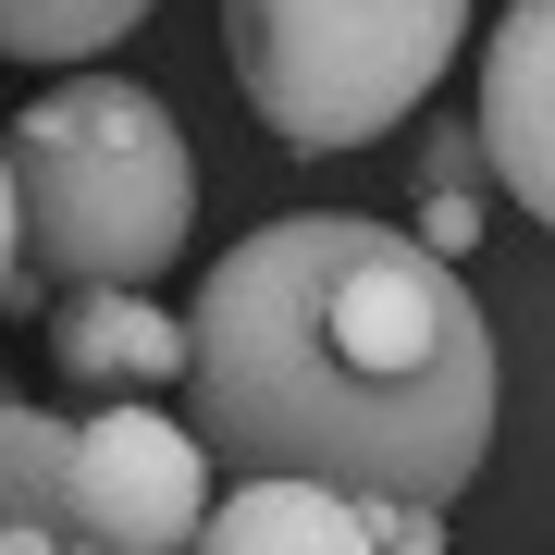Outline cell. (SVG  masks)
I'll list each match as a JSON object with an SVG mask.
<instances>
[{
  "label": "cell",
  "instance_id": "6",
  "mask_svg": "<svg viewBox=\"0 0 555 555\" xmlns=\"http://www.w3.org/2000/svg\"><path fill=\"white\" fill-rule=\"evenodd\" d=\"M50 371L75 396H173L185 383V321L149 284H62L50 309Z\"/></svg>",
  "mask_w": 555,
  "mask_h": 555
},
{
  "label": "cell",
  "instance_id": "13",
  "mask_svg": "<svg viewBox=\"0 0 555 555\" xmlns=\"http://www.w3.org/2000/svg\"><path fill=\"white\" fill-rule=\"evenodd\" d=\"M0 555H87V543H38V531H0Z\"/></svg>",
  "mask_w": 555,
  "mask_h": 555
},
{
  "label": "cell",
  "instance_id": "7",
  "mask_svg": "<svg viewBox=\"0 0 555 555\" xmlns=\"http://www.w3.org/2000/svg\"><path fill=\"white\" fill-rule=\"evenodd\" d=\"M185 555H371V506L334 481H235L210 494Z\"/></svg>",
  "mask_w": 555,
  "mask_h": 555
},
{
  "label": "cell",
  "instance_id": "4",
  "mask_svg": "<svg viewBox=\"0 0 555 555\" xmlns=\"http://www.w3.org/2000/svg\"><path fill=\"white\" fill-rule=\"evenodd\" d=\"M75 506H87V555H185L210 518V444L173 408L124 396L75 433Z\"/></svg>",
  "mask_w": 555,
  "mask_h": 555
},
{
  "label": "cell",
  "instance_id": "3",
  "mask_svg": "<svg viewBox=\"0 0 555 555\" xmlns=\"http://www.w3.org/2000/svg\"><path fill=\"white\" fill-rule=\"evenodd\" d=\"M469 38V0H222L247 112L284 149H371L433 100Z\"/></svg>",
  "mask_w": 555,
  "mask_h": 555
},
{
  "label": "cell",
  "instance_id": "9",
  "mask_svg": "<svg viewBox=\"0 0 555 555\" xmlns=\"http://www.w3.org/2000/svg\"><path fill=\"white\" fill-rule=\"evenodd\" d=\"M481 210H494L481 124H469V112H433V124H420V222H408V235L433 247V259H469V247H481Z\"/></svg>",
  "mask_w": 555,
  "mask_h": 555
},
{
  "label": "cell",
  "instance_id": "8",
  "mask_svg": "<svg viewBox=\"0 0 555 555\" xmlns=\"http://www.w3.org/2000/svg\"><path fill=\"white\" fill-rule=\"evenodd\" d=\"M75 433H87V420H62V408H0V531L87 543V506H75Z\"/></svg>",
  "mask_w": 555,
  "mask_h": 555
},
{
  "label": "cell",
  "instance_id": "5",
  "mask_svg": "<svg viewBox=\"0 0 555 555\" xmlns=\"http://www.w3.org/2000/svg\"><path fill=\"white\" fill-rule=\"evenodd\" d=\"M481 160L531 222H555V0H506L481 50Z\"/></svg>",
  "mask_w": 555,
  "mask_h": 555
},
{
  "label": "cell",
  "instance_id": "10",
  "mask_svg": "<svg viewBox=\"0 0 555 555\" xmlns=\"http://www.w3.org/2000/svg\"><path fill=\"white\" fill-rule=\"evenodd\" d=\"M137 25L149 0H0V62H100Z\"/></svg>",
  "mask_w": 555,
  "mask_h": 555
},
{
  "label": "cell",
  "instance_id": "12",
  "mask_svg": "<svg viewBox=\"0 0 555 555\" xmlns=\"http://www.w3.org/2000/svg\"><path fill=\"white\" fill-rule=\"evenodd\" d=\"M25 284H38V272H25V222H13V160H0V309H13Z\"/></svg>",
  "mask_w": 555,
  "mask_h": 555
},
{
  "label": "cell",
  "instance_id": "2",
  "mask_svg": "<svg viewBox=\"0 0 555 555\" xmlns=\"http://www.w3.org/2000/svg\"><path fill=\"white\" fill-rule=\"evenodd\" d=\"M13 222L38 284H160L198 222V160L185 124L124 75H62L13 112Z\"/></svg>",
  "mask_w": 555,
  "mask_h": 555
},
{
  "label": "cell",
  "instance_id": "11",
  "mask_svg": "<svg viewBox=\"0 0 555 555\" xmlns=\"http://www.w3.org/2000/svg\"><path fill=\"white\" fill-rule=\"evenodd\" d=\"M371 555H444V506H371Z\"/></svg>",
  "mask_w": 555,
  "mask_h": 555
},
{
  "label": "cell",
  "instance_id": "1",
  "mask_svg": "<svg viewBox=\"0 0 555 555\" xmlns=\"http://www.w3.org/2000/svg\"><path fill=\"white\" fill-rule=\"evenodd\" d=\"M185 383L210 469L334 481L358 506H456L506 408L469 272L358 210H284L222 247L185 321Z\"/></svg>",
  "mask_w": 555,
  "mask_h": 555
}]
</instances>
